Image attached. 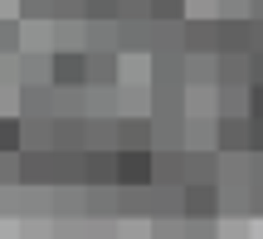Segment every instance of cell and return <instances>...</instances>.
I'll return each instance as SVG.
<instances>
[{
	"label": "cell",
	"instance_id": "1",
	"mask_svg": "<svg viewBox=\"0 0 263 239\" xmlns=\"http://www.w3.org/2000/svg\"><path fill=\"white\" fill-rule=\"evenodd\" d=\"M117 176H122V181H146L151 176V156L146 152H127L122 166H117Z\"/></svg>",
	"mask_w": 263,
	"mask_h": 239
}]
</instances>
